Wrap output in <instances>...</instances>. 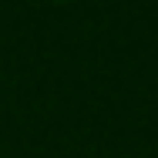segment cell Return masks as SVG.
Listing matches in <instances>:
<instances>
[]
</instances>
